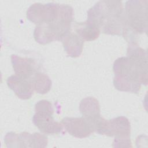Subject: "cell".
<instances>
[{"mask_svg":"<svg viewBox=\"0 0 148 148\" xmlns=\"http://www.w3.org/2000/svg\"><path fill=\"white\" fill-rule=\"evenodd\" d=\"M53 113L35 112L32 118L35 125L45 134H57L62 132V123L54 120Z\"/></svg>","mask_w":148,"mask_h":148,"instance_id":"9c48e42d","label":"cell"},{"mask_svg":"<svg viewBox=\"0 0 148 148\" xmlns=\"http://www.w3.org/2000/svg\"><path fill=\"white\" fill-rule=\"evenodd\" d=\"M115 76L129 79L132 82L147 84V64L137 62L128 57L117 58L113 64Z\"/></svg>","mask_w":148,"mask_h":148,"instance_id":"3957f363","label":"cell"},{"mask_svg":"<svg viewBox=\"0 0 148 148\" xmlns=\"http://www.w3.org/2000/svg\"><path fill=\"white\" fill-rule=\"evenodd\" d=\"M4 142L8 147H45L48 140L46 136L39 133L33 134L27 132L16 134L8 132Z\"/></svg>","mask_w":148,"mask_h":148,"instance_id":"52a82bcc","label":"cell"},{"mask_svg":"<svg viewBox=\"0 0 148 148\" xmlns=\"http://www.w3.org/2000/svg\"><path fill=\"white\" fill-rule=\"evenodd\" d=\"M8 87L20 99H28L34 93V87L30 80L21 77L16 74L9 76L7 79Z\"/></svg>","mask_w":148,"mask_h":148,"instance_id":"8fae6325","label":"cell"},{"mask_svg":"<svg viewBox=\"0 0 148 148\" xmlns=\"http://www.w3.org/2000/svg\"><path fill=\"white\" fill-rule=\"evenodd\" d=\"M35 112L42 113H54L52 104L48 101L41 100L38 102L35 106Z\"/></svg>","mask_w":148,"mask_h":148,"instance_id":"e0dca14e","label":"cell"},{"mask_svg":"<svg viewBox=\"0 0 148 148\" xmlns=\"http://www.w3.org/2000/svg\"><path fill=\"white\" fill-rule=\"evenodd\" d=\"M61 123L65 130L76 138H86L94 132L93 123L84 117H65Z\"/></svg>","mask_w":148,"mask_h":148,"instance_id":"ba28073f","label":"cell"},{"mask_svg":"<svg viewBox=\"0 0 148 148\" xmlns=\"http://www.w3.org/2000/svg\"><path fill=\"white\" fill-rule=\"evenodd\" d=\"M61 41L64 50L69 56L77 57L81 55L84 41L76 34L70 32L61 39Z\"/></svg>","mask_w":148,"mask_h":148,"instance_id":"7c38bea8","label":"cell"},{"mask_svg":"<svg viewBox=\"0 0 148 148\" xmlns=\"http://www.w3.org/2000/svg\"><path fill=\"white\" fill-rule=\"evenodd\" d=\"M73 29L77 35L83 41H92L98 38L100 29L96 26L88 23H76L73 24Z\"/></svg>","mask_w":148,"mask_h":148,"instance_id":"5bb4252c","label":"cell"},{"mask_svg":"<svg viewBox=\"0 0 148 148\" xmlns=\"http://www.w3.org/2000/svg\"><path fill=\"white\" fill-rule=\"evenodd\" d=\"M87 21L106 34L121 35L125 25V11L120 1H101L87 12Z\"/></svg>","mask_w":148,"mask_h":148,"instance_id":"6da1fadb","label":"cell"},{"mask_svg":"<svg viewBox=\"0 0 148 148\" xmlns=\"http://www.w3.org/2000/svg\"><path fill=\"white\" fill-rule=\"evenodd\" d=\"M147 1L131 0L125 3L126 25L136 34L147 31Z\"/></svg>","mask_w":148,"mask_h":148,"instance_id":"277c9868","label":"cell"},{"mask_svg":"<svg viewBox=\"0 0 148 148\" xmlns=\"http://www.w3.org/2000/svg\"><path fill=\"white\" fill-rule=\"evenodd\" d=\"M11 61L15 74L21 77L31 80L38 72L35 61L29 58H23L17 55L11 56Z\"/></svg>","mask_w":148,"mask_h":148,"instance_id":"30bf717a","label":"cell"},{"mask_svg":"<svg viewBox=\"0 0 148 148\" xmlns=\"http://www.w3.org/2000/svg\"><path fill=\"white\" fill-rule=\"evenodd\" d=\"M73 17V8L68 5L59 4L58 18L53 22L36 27L34 36L40 44H47L61 39L70 32Z\"/></svg>","mask_w":148,"mask_h":148,"instance_id":"7a4b0ae2","label":"cell"},{"mask_svg":"<svg viewBox=\"0 0 148 148\" xmlns=\"http://www.w3.org/2000/svg\"><path fill=\"white\" fill-rule=\"evenodd\" d=\"M79 109L83 117L90 120L93 125L94 121L101 116L98 101L94 97H90L83 99L80 102Z\"/></svg>","mask_w":148,"mask_h":148,"instance_id":"4fadbf2b","label":"cell"},{"mask_svg":"<svg viewBox=\"0 0 148 148\" xmlns=\"http://www.w3.org/2000/svg\"><path fill=\"white\" fill-rule=\"evenodd\" d=\"M59 4L35 3L27 12V18L38 25L51 23L58 18Z\"/></svg>","mask_w":148,"mask_h":148,"instance_id":"8992f818","label":"cell"},{"mask_svg":"<svg viewBox=\"0 0 148 148\" xmlns=\"http://www.w3.org/2000/svg\"><path fill=\"white\" fill-rule=\"evenodd\" d=\"M113 84L117 90L121 91L138 93L140 90L141 84L129 79L115 76L113 79Z\"/></svg>","mask_w":148,"mask_h":148,"instance_id":"2e32d148","label":"cell"},{"mask_svg":"<svg viewBox=\"0 0 148 148\" xmlns=\"http://www.w3.org/2000/svg\"><path fill=\"white\" fill-rule=\"evenodd\" d=\"M30 80L32 83L34 90L38 94H45L51 89V80L45 73L37 72Z\"/></svg>","mask_w":148,"mask_h":148,"instance_id":"9a60e30c","label":"cell"},{"mask_svg":"<svg viewBox=\"0 0 148 148\" xmlns=\"http://www.w3.org/2000/svg\"><path fill=\"white\" fill-rule=\"evenodd\" d=\"M94 131L100 135L114 136L115 139H130L131 125L128 119L124 116L108 120L101 116L94 123Z\"/></svg>","mask_w":148,"mask_h":148,"instance_id":"5b68a950","label":"cell"}]
</instances>
